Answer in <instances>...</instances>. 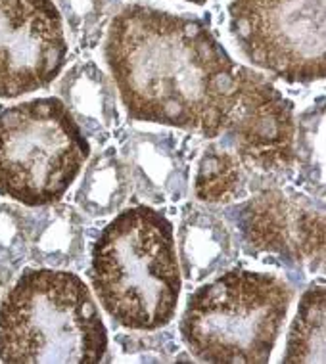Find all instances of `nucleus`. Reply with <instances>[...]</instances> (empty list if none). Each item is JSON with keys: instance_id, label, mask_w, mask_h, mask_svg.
Here are the masks:
<instances>
[{"instance_id": "f257e3e1", "label": "nucleus", "mask_w": 326, "mask_h": 364, "mask_svg": "<svg viewBox=\"0 0 326 364\" xmlns=\"http://www.w3.org/2000/svg\"><path fill=\"white\" fill-rule=\"evenodd\" d=\"M104 56L131 119L225 134L244 65L200 19L131 4L112 19Z\"/></svg>"}, {"instance_id": "f03ea898", "label": "nucleus", "mask_w": 326, "mask_h": 364, "mask_svg": "<svg viewBox=\"0 0 326 364\" xmlns=\"http://www.w3.org/2000/svg\"><path fill=\"white\" fill-rule=\"evenodd\" d=\"M90 282L115 324L146 332L167 326L182 286L173 223L148 205L115 215L93 247Z\"/></svg>"}, {"instance_id": "7ed1b4c3", "label": "nucleus", "mask_w": 326, "mask_h": 364, "mask_svg": "<svg viewBox=\"0 0 326 364\" xmlns=\"http://www.w3.org/2000/svg\"><path fill=\"white\" fill-rule=\"evenodd\" d=\"M107 330L87 284L56 269H26L0 301V360L98 364Z\"/></svg>"}, {"instance_id": "20e7f679", "label": "nucleus", "mask_w": 326, "mask_h": 364, "mask_svg": "<svg viewBox=\"0 0 326 364\" xmlns=\"http://www.w3.org/2000/svg\"><path fill=\"white\" fill-rule=\"evenodd\" d=\"M292 289L283 278L228 270L189 295L181 336L204 363L263 364L288 314Z\"/></svg>"}, {"instance_id": "39448f33", "label": "nucleus", "mask_w": 326, "mask_h": 364, "mask_svg": "<svg viewBox=\"0 0 326 364\" xmlns=\"http://www.w3.org/2000/svg\"><path fill=\"white\" fill-rule=\"evenodd\" d=\"M88 156L87 134L60 98L0 112V196L27 208L58 203Z\"/></svg>"}, {"instance_id": "423d86ee", "label": "nucleus", "mask_w": 326, "mask_h": 364, "mask_svg": "<svg viewBox=\"0 0 326 364\" xmlns=\"http://www.w3.org/2000/svg\"><path fill=\"white\" fill-rule=\"evenodd\" d=\"M228 14L256 65L286 82L325 79V0H232Z\"/></svg>"}, {"instance_id": "0eeeda50", "label": "nucleus", "mask_w": 326, "mask_h": 364, "mask_svg": "<svg viewBox=\"0 0 326 364\" xmlns=\"http://www.w3.org/2000/svg\"><path fill=\"white\" fill-rule=\"evenodd\" d=\"M54 0H0V98L48 87L68 60Z\"/></svg>"}, {"instance_id": "6e6552de", "label": "nucleus", "mask_w": 326, "mask_h": 364, "mask_svg": "<svg viewBox=\"0 0 326 364\" xmlns=\"http://www.w3.org/2000/svg\"><path fill=\"white\" fill-rule=\"evenodd\" d=\"M225 134L234 142L242 165L278 173L295 164L294 106L278 88L244 68L238 100L232 107Z\"/></svg>"}, {"instance_id": "1a4fd4ad", "label": "nucleus", "mask_w": 326, "mask_h": 364, "mask_svg": "<svg viewBox=\"0 0 326 364\" xmlns=\"http://www.w3.org/2000/svg\"><path fill=\"white\" fill-rule=\"evenodd\" d=\"M238 226L256 252L317 270L325 261V215L298 192L269 186L244 203Z\"/></svg>"}, {"instance_id": "9d476101", "label": "nucleus", "mask_w": 326, "mask_h": 364, "mask_svg": "<svg viewBox=\"0 0 326 364\" xmlns=\"http://www.w3.org/2000/svg\"><path fill=\"white\" fill-rule=\"evenodd\" d=\"M121 159L129 171L131 184L146 200L165 203L186 194L189 165L175 136L163 132H131L121 146Z\"/></svg>"}, {"instance_id": "9b49d317", "label": "nucleus", "mask_w": 326, "mask_h": 364, "mask_svg": "<svg viewBox=\"0 0 326 364\" xmlns=\"http://www.w3.org/2000/svg\"><path fill=\"white\" fill-rule=\"evenodd\" d=\"M179 252L184 277L200 282L226 269L234 259L231 232L211 211L189 203L179 223Z\"/></svg>"}, {"instance_id": "f8f14e48", "label": "nucleus", "mask_w": 326, "mask_h": 364, "mask_svg": "<svg viewBox=\"0 0 326 364\" xmlns=\"http://www.w3.org/2000/svg\"><path fill=\"white\" fill-rule=\"evenodd\" d=\"M62 98L87 139L106 142L120 123L115 95L106 75L95 63L75 65L63 79Z\"/></svg>"}, {"instance_id": "ddd939ff", "label": "nucleus", "mask_w": 326, "mask_h": 364, "mask_svg": "<svg viewBox=\"0 0 326 364\" xmlns=\"http://www.w3.org/2000/svg\"><path fill=\"white\" fill-rule=\"evenodd\" d=\"M29 259L44 267H69L81 257L85 226L71 205L51 203L26 211Z\"/></svg>"}, {"instance_id": "4468645a", "label": "nucleus", "mask_w": 326, "mask_h": 364, "mask_svg": "<svg viewBox=\"0 0 326 364\" xmlns=\"http://www.w3.org/2000/svg\"><path fill=\"white\" fill-rule=\"evenodd\" d=\"M131 190V176L115 148H107L93 157L81 186L77 205L90 217H110L123 208Z\"/></svg>"}, {"instance_id": "2eb2a0df", "label": "nucleus", "mask_w": 326, "mask_h": 364, "mask_svg": "<svg viewBox=\"0 0 326 364\" xmlns=\"http://www.w3.org/2000/svg\"><path fill=\"white\" fill-rule=\"evenodd\" d=\"M325 286H311L301 295L286 341L283 363L322 364L326 360Z\"/></svg>"}, {"instance_id": "dca6fc26", "label": "nucleus", "mask_w": 326, "mask_h": 364, "mask_svg": "<svg viewBox=\"0 0 326 364\" xmlns=\"http://www.w3.org/2000/svg\"><path fill=\"white\" fill-rule=\"evenodd\" d=\"M244 169L234 151L217 144L207 146L198 161L194 194L207 203H228L244 192Z\"/></svg>"}, {"instance_id": "f3484780", "label": "nucleus", "mask_w": 326, "mask_h": 364, "mask_svg": "<svg viewBox=\"0 0 326 364\" xmlns=\"http://www.w3.org/2000/svg\"><path fill=\"white\" fill-rule=\"evenodd\" d=\"M295 139V159L303 167V175L322 192L325 186V109L311 107L301 115Z\"/></svg>"}, {"instance_id": "a211bd4d", "label": "nucleus", "mask_w": 326, "mask_h": 364, "mask_svg": "<svg viewBox=\"0 0 326 364\" xmlns=\"http://www.w3.org/2000/svg\"><path fill=\"white\" fill-rule=\"evenodd\" d=\"M29 257L27 215L12 203L0 201V278L12 282L16 270Z\"/></svg>"}, {"instance_id": "6ab92c4d", "label": "nucleus", "mask_w": 326, "mask_h": 364, "mask_svg": "<svg viewBox=\"0 0 326 364\" xmlns=\"http://www.w3.org/2000/svg\"><path fill=\"white\" fill-rule=\"evenodd\" d=\"M58 4L63 10V16L68 18L69 26L73 31L87 33V29L96 21L98 14L102 12V0H58Z\"/></svg>"}, {"instance_id": "aec40b11", "label": "nucleus", "mask_w": 326, "mask_h": 364, "mask_svg": "<svg viewBox=\"0 0 326 364\" xmlns=\"http://www.w3.org/2000/svg\"><path fill=\"white\" fill-rule=\"evenodd\" d=\"M186 2H192V4H198V6H201V4H206L207 0H186Z\"/></svg>"}, {"instance_id": "412c9836", "label": "nucleus", "mask_w": 326, "mask_h": 364, "mask_svg": "<svg viewBox=\"0 0 326 364\" xmlns=\"http://www.w3.org/2000/svg\"><path fill=\"white\" fill-rule=\"evenodd\" d=\"M2 288H6V284H4V280L0 278V289H2Z\"/></svg>"}]
</instances>
